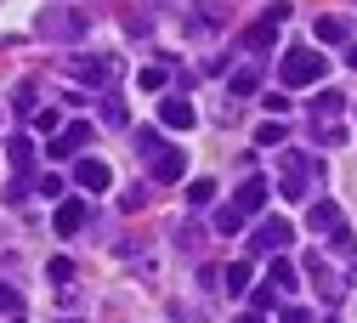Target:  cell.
<instances>
[{
    "label": "cell",
    "instance_id": "obj_1",
    "mask_svg": "<svg viewBox=\"0 0 357 323\" xmlns=\"http://www.w3.org/2000/svg\"><path fill=\"white\" fill-rule=\"evenodd\" d=\"M34 34L40 40H57V45H74V40L91 34V12H85V6H46V17L34 23Z\"/></svg>",
    "mask_w": 357,
    "mask_h": 323
},
{
    "label": "cell",
    "instance_id": "obj_2",
    "mask_svg": "<svg viewBox=\"0 0 357 323\" xmlns=\"http://www.w3.org/2000/svg\"><path fill=\"white\" fill-rule=\"evenodd\" d=\"M324 68H329V63L312 52V45H289L284 63H278V80H284V85H324Z\"/></svg>",
    "mask_w": 357,
    "mask_h": 323
},
{
    "label": "cell",
    "instance_id": "obj_3",
    "mask_svg": "<svg viewBox=\"0 0 357 323\" xmlns=\"http://www.w3.org/2000/svg\"><path fill=\"white\" fill-rule=\"evenodd\" d=\"M312 170H318V165H312V153H278V193L284 199H306V188H312Z\"/></svg>",
    "mask_w": 357,
    "mask_h": 323
},
{
    "label": "cell",
    "instance_id": "obj_4",
    "mask_svg": "<svg viewBox=\"0 0 357 323\" xmlns=\"http://www.w3.org/2000/svg\"><path fill=\"white\" fill-rule=\"evenodd\" d=\"M284 17H289V6H284V0H278V6H266L244 34H238V45H244V52H273V45H278V29H284Z\"/></svg>",
    "mask_w": 357,
    "mask_h": 323
},
{
    "label": "cell",
    "instance_id": "obj_5",
    "mask_svg": "<svg viewBox=\"0 0 357 323\" xmlns=\"http://www.w3.org/2000/svg\"><path fill=\"white\" fill-rule=\"evenodd\" d=\"M68 74H74V80H85V85H97V91H108V85L119 80V57H108V52H97V57H91V52H85V57H74V63H68Z\"/></svg>",
    "mask_w": 357,
    "mask_h": 323
},
{
    "label": "cell",
    "instance_id": "obj_6",
    "mask_svg": "<svg viewBox=\"0 0 357 323\" xmlns=\"http://www.w3.org/2000/svg\"><path fill=\"white\" fill-rule=\"evenodd\" d=\"M289 244H295V227H289L284 216H266V221L255 227V244H250V250H261V255H284Z\"/></svg>",
    "mask_w": 357,
    "mask_h": 323
},
{
    "label": "cell",
    "instance_id": "obj_7",
    "mask_svg": "<svg viewBox=\"0 0 357 323\" xmlns=\"http://www.w3.org/2000/svg\"><path fill=\"white\" fill-rule=\"evenodd\" d=\"M227 210H233L238 221H250V216H261V210H266V181H261V176H250L244 188H238V199H233Z\"/></svg>",
    "mask_w": 357,
    "mask_h": 323
},
{
    "label": "cell",
    "instance_id": "obj_8",
    "mask_svg": "<svg viewBox=\"0 0 357 323\" xmlns=\"http://www.w3.org/2000/svg\"><path fill=\"white\" fill-rule=\"evenodd\" d=\"M346 108H351V103L340 97V91H335V85H324L318 97H312V125H340V114H346Z\"/></svg>",
    "mask_w": 357,
    "mask_h": 323
},
{
    "label": "cell",
    "instance_id": "obj_9",
    "mask_svg": "<svg viewBox=\"0 0 357 323\" xmlns=\"http://www.w3.org/2000/svg\"><path fill=\"white\" fill-rule=\"evenodd\" d=\"M74 181H79L85 193H108V188H114V170H108L102 159H79V165H74Z\"/></svg>",
    "mask_w": 357,
    "mask_h": 323
},
{
    "label": "cell",
    "instance_id": "obj_10",
    "mask_svg": "<svg viewBox=\"0 0 357 323\" xmlns=\"http://www.w3.org/2000/svg\"><path fill=\"white\" fill-rule=\"evenodd\" d=\"M85 142H91V125H85V119H79V125H63V130L52 136V159H74Z\"/></svg>",
    "mask_w": 357,
    "mask_h": 323
},
{
    "label": "cell",
    "instance_id": "obj_11",
    "mask_svg": "<svg viewBox=\"0 0 357 323\" xmlns=\"http://www.w3.org/2000/svg\"><path fill=\"white\" fill-rule=\"evenodd\" d=\"M227 12H233V0H199L193 6V34H215L227 23Z\"/></svg>",
    "mask_w": 357,
    "mask_h": 323
},
{
    "label": "cell",
    "instance_id": "obj_12",
    "mask_svg": "<svg viewBox=\"0 0 357 323\" xmlns=\"http://www.w3.org/2000/svg\"><path fill=\"white\" fill-rule=\"evenodd\" d=\"M306 221H312V233H318V239H324V233L335 239L340 227H346V216H340V204H335V199H324V204H312V210H306Z\"/></svg>",
    "mask_w": 357,
    "mask_h": 323
},
{
    "label": "cell",
    "instance_id": "obj_13",
    "mask_svg": "<svg viewBox=\"0 0 357 323\" xmlns=\"http://www.w3.org/2000/svg\"><path fill=\"white\" fill-rule=\"evenodd\" d=\"M295 284H301V272H295V261L273 255V266H266V290H273V295L284 301V295H295Z\"/></svg>",
    "mask_w": 357,
    "mask_h": 323
},
{
    "label": "cell",
    "instance_id": "obj_14",
    "mask_svg": "<svg viewBox=\"0 0 357 323\" xmlns=\"http://www.w3.org/2000/svg\"><path fill=\"white\" fill-rule=\"evenodd\" d=\"M193 119H199V114H193L188 97H165V103H159V125H170V130H193Z\"/></svg>",
    "mask_w": 357,
    "mask_h": 323
},
{
    "label": "cell",
    "instance_id": "obj_15",
    "mask_svg": "<svg viewBox=\"0 0 357 323\" xmlns=\"http://www.w3.org/2000/svg\"><path fill=\"white\" fill-rule=\"evenodd\" d=\"M306 272H312V284H318L324 301H340V295H346L340 278H335V266H324V255H306Z\"/></svg>",
    "mask_w": 357,
    "mask_h": 323
},
{
    "label": "cell",
    "instance_id": "obj_16",
    "mask_svg": "<svg viewBox=\"0 0 357 323\" xmlns=\"http://www.w3.org/2000/svg\"><path fill=\"white\" fill-rule=\"evenodd\" d=\"M182 176H188V153L182 148H165L153 159V181H182Z\"/></svg>",
    "mask_w": 357,
    "mask_h": 323
},
{
    "label": "cell",
    "instance_id": "obj_17",
    "mask_svg": "<svg viewBox=\"0 0 357 323\" xmlns=\"http://www.w3.org/2000/svg\"><path fill=\"white\" fill-rule=\"evenodd\" d=\"M79 227H85V199H63V204H57V233L74 239Z\"/></svg>",
    "mask_w": 357,
    "mask_h": 323
},
{
    "label": "cell",
    "instance_id": "obj_18",
    "mask_svg": "<svg viewBox=\"0 0 357 323\" xmlns=\"http://www.w3.org/2000/svg\"><path fill=\"white\" fill-rule=\"evenodd\" d=\"M250 278H255L250 261H227V266H221V284H227L233 295H244V290H250Z\"/></svg>",
    "mask_w": 357,
    "mask_h": 323
},
{
    "label": "cell",
    "instance_id": "obj_19",
    "mask_svg": "<svg viewBox=\"0 0 357 323\" xmlns=\"http://www.w3.org/2000/svg\"><path fill=\"white\" fill-rule=\"evenodd\" d=\"M204 204H215V181L210 176H193L188 181V210H204Z\"/></svg>",
    "mask_w": 357,
    "mask_h": 323
},
{
    "label": "cell",
    "instance_id": "obj_20",
    "mask_svg": "<svg viewBox=\"0 0 357 323\" xmlns=\"http://www.w3.org/2000/svg\"><path fill=\"white\" fill-rule=\"evenodd\" d=\"M318 40H324V45H351V29H346L340 17H318Z\"/></svg>",
    "mask_w": 357,
    "mask_h": 323
},
{
    "label": "cell",
    "instance_id": "obj_21",
    "mask_svg": "<svg viewBox=\"0 0 357 323\" xmlns=\"http://www.w3.org/2000/svg\"><path fill=\"white\" fill-rule=\"evenodd\" d=\"M137 153H142V159H148V165H153V159H159V153H165V136H159V130H153V125H142V130H137Z\"/></svg>",
    "mask_w": 357,
    "mask_h": 323
},
{
    "label": "cell",
    "instance_id": "obj_22",
    "mask_svg": "<svg viewBox=\"0 0 357 323\" xmlns=\"http://www.w3.org/2000/svg\"><path fill=\"white\" fill-rule=\"evenodd\" d=\"M6 159H12L17 170H29V165H34V142H29V136H6Z\"/></svg>",
    "mask_w": 357,
    "mask_h": 323
},
{
    "label": "cell",
    "instance_id": "obj_23",
    "mask_svg": "<svg viewBox=\"0 0 357 323\" xmlns=\"http://www.w3.org/2000/svg\"><path fill=\"white\" fill-rule=\"evenodd\" d=\"M137 85H142V91H165V85H170V68H165V63H148V68H137Z\"/></svg>",
    "mask_w": 357,
    "mask_h": 323
},
{
    "label": "cell",
    "instance_id": "obj_24",
    "mask_svg": "<svg viewBox=\"0 0 357 323\" xmlns=\"http://www.w3.org/2000/svg\"><path fill=\"white\" fill-rule=\"evenodd\" d=\"M284 136H289V130H284V119H266V125L255 130V148H284Z\"/></svg>",
    "mask_w": 357,
    "mask_h": 323
},
{
    "label": "cell",
    "instance_id": "obj_25",
    "mask_svg": "<svg viewBox=\"0 0 357 323\" xmlns=\"http://www.w3.org/2000/svg\"><path fill=\"white\" fill-rule=\"evenodd\" d=\"M34 103H40V85H34V80H23V85L12 91V108H17V114H34Z\"/></svg>",
    "mask_w": 357,
    "mask_h": 323
},
{
    "label": "cell",
    "instance_id": "obj_26",
    "mask_svg": "<svg viewBox=\"0 0 357 323\" xmlns=\"http://www.w3.org/2000/svg\"><path fill=\"white\" fill-rule=\"evenodd\" d=\"M255 85H261V68H255V63H244V68L233 74V97H250Z\"/></svg>",
    "mask_w": 357,
    "mask_h": 323
},
{
    "label": "cell",
    "instance_id": "obj_27",
    "mask_svg": "<svg viewBox=\"0 0 357 323\" xmlns=\"http://www.w3.org/2000/svg\"><path fill=\"white\" fill-rule=\"evenodd\" d=\"M46 272H52V284H74V261H68V255H57Z\"/></svg>",
    "mask_w": 357,
    "mask_h": 323
},
{
    "label": "cell",
    "instance_id": "obj_28",
    "mask_svg": "<svg viewBox=\"0 0 357 323\" xmlns=\"http://www.w3.org/2000/svg\"><path fill=\"white\" fill-rule=\"evenodd\" d=\"M102 125H125V103L119 97H102Z\"/></svg>",
    "mask_w": 357,
    "mask_h": 323
},
{
    "label": "cell",
    "instance_id": "obj_29",
    "mask_svg": "<svg viewBox=\"0 0 357 323\" xmlns=\"http://www.w3.org/2000/svg\"><path fill=\"white\" fill-rule=\"evenodd\" d=\"M119 204H125V210H142V204H148V188H142V181H137V188H125Z\"/></svg>",
    "mask_w": 357,
    "mask_h": 323
},
{
    "label": "cell",
    "instance_id": "obj_30",
    "mask_svg": "<svg viewBox=\"0 0 357 323\" xmlns=\"http://www.w3.org/2000/svg\"><path fill=\"white\" fill-rule=\"evenodd\" d=\"M318 142H324V148H340L346 130H340V125H318Z\"/></svg>",
    "mask_w": 357,
    "mask_h": 323
},
{
    "label": "cell",
    "instance_id": "obj_31",
    "mask_svg": "<svg viewBox=\"0 0 357 323\" xmlns=\"http://www.w3.org/2000/svg\"><path fill=\"white\" fill-rule=\"evenodd\" d=\"M215 227H221V233H238V227H244V221H238V216H233L227 204H221V210H215Z\"/></svg>",
    "mask_w": 357,
    "mask_h": 323
},
{
    "label": "cell",
    "instance_id": "obj_32",
    "mask_svg": "<svg viewBox=\"0 0 357 323\" xmlns=\"http://www.w3.org/2000/svg\"><path fill=\"white\" fill-rule=\"evenodd\" d=\"M250 301H255V312H273V306H278V295H273V290H266V284H261V290H255Z\"/></svg>",
    "mask_w": 357,
    "mask_h": 323
},
{
    "label": "cell",
    "instance_id": "obj_33",
    "mask_svg": "<svg viewBox=\"0 0 357 323\" xmlns=\"http://www.w3.org/2000/svg\"><path fill=\"white\" fill-rule=\"evenodd\" d=\"M34 188H40V193H46V199H63V181H57V176H40V181H34Z\"/></svg>",
    "mask_w": 357,
    "mask_h": 323
},
{
    "label": "cell",
    "instance_id": "obj_34",
    "mask_svg": "<svg viewBox=\"0 0 357 323\" xmlns=\"http://www.w3.org/2000/svg\"><path fill=\"white\" fill-rule=\"evenodd\" d=\"M266 108H273V119H284V108H289V97H284V91H266Z\"/></svg>",
    "mask_w": 357,
    "mask_h": 323
},
{
    "label": "cell",
    "instance_id": "obj_35",
    "mask_svg": "<svg viewBox=\"0 0 357 323\" xmlns=\"http://www.w3.org/2000/svg\"><path fill=\"white\" fill-rule=\"evenodd\" d=\"M0 312H17V290H12L6 278H0Z\"/></svg>",
    "mask_w": 357,
    "mask_h": 323
},
{
    "label": "cell",
    "instance_id": "obj_36",
    "mask_svg": "<svg viewBox=\"0 0 357 323\" xmlns=\"http://www.w3.org/2000/svg\"><path fill=\"white\" fill-rule=\"evenodd\" d=\"M125 29H130V34H137V40H142V34H153V23H148L142 12H130V23H125Z\"/></svg>",
    "mask_w": 357,
    "mask_h": 323
},
{
    "label": "cell",
    "instance_id": "obj_37",
    "mask_svg": "<svg viewBox=\"0 0 357 323\" xmlns=\"http://www.w3.org/2000/svg\"><path fill=\"white\" fill-rule=\"evenodd\" d=\"M34 125L40 130H57V108H34Z\"/></svg>",
    "mask_w": 357,
    "mask_h": 323
},
{
    "label": "cell",
    "instance_id": "obj_38",
    "mask_svg": "<svg viewBox=\"0 0 357 323\" xmlns=\"http://www.w3.org/2000/svg\"><path fill=\"white\" fill-rule=\"evenodd\" d=\"M278 317H284V323H312V312H306V306H284Z\"/></svg>",
    "mask_w": 357,
    "mask_h": 323
},
{
    "label": "cell",
    "instance_id": "obj_39",
    "mask_svg": "<svg viewBox=\"0 0 357 323\" xmlns=\"http://www.w3.org/2000/svg\"><path fill=\"white\" fill-rule=\"evenodd\" d=\"M346 68H357V45H346Z\"/></svg>",
    "mask_w": 357,
    "mask_h": 323
},
{
    "label": "cell",
    "instance_id": "obj_40",
    "mask_svg": "<svg viewBox=\"0 0 357 323\" xmlns=\"http://www.w3.org/2000/svg\"><path fill=\"white\" fill-rule=\"evenodd\" d=\"M238 323H266V317H261V312H244V317H238Z\"/></svg>",
    "mask_w": 357,
    "mask_h": 323
},
{
    "label": "cell",
    "instance_id": "obj_41",
    "mask_svg": "<svg viewBox=\"0 0 357 323\" xmlns=\"http://www.w3.org/2000/svg\"><path fill=\"white\" fill-rule=\"evenodd\" d=\"M63 323H79V317H63Z\"/></svg>",
    "mask_w": 357,
    "mask_h": 323
},
{
    "label": "cell",
    "instance_id": "obj_42",
    "mask_svg": "<svg viewBox=\"0 0 357 323\" xmlns=\"http://www.w3.org/2000/svg\"><path fill=\"white\" fill-rule=\"evenodd\" d=\"M12 323H23V317H12Z\"/></svg>",
    "mask_w": 357,
    "mask_h": 323
},
{
    "label": "cell",
    "instance_id": "obj_43",
    "mask_svg": "<svg viewBox=\"0 0 357 323\" xmlns=\"http://www.w3.org/2000/svg\"><path fill=\"white\" fill-rule=\"evenodd\" d=\"M329 323H335V317H329Z\"/></svg>",
    "mask_w": 357,
    "mask_h": 323
}]
</instances>
